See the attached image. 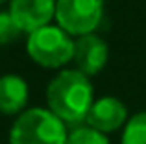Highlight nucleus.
Listing matches in <instances>:
<instances>
[{"label":"nucleus","instance_id":"f257e3e1","mask_svg":"<svg viewBox=\"0 0 146 144\" xmlns=\"http://www.w3.org/2000/svg\"><path fill=\"white\" fill-rule=\"evenodd\" d=\"M46 102L50 111L68 126L85 122L94 104V90L89 76L76 69L61 70L50 79Z\"/></svg>","mask_w":146,"mask_h":144},{"label":"nucleus","instance_id":"f03ea898","mask_svg":"<svg viewBox=\"0 0 146 144\" xmlns=\"http://www.w3.org/2000/svg\"><path fill=\"white\" fill-rule=\"evenodd\" d=\"M67 124L50 109L32 107L22 111L9 131V144H65Z\"/></svg>","mask_w":146,"mask_h":144},{"label":"nucleus","instance_id":"7ed1b4c3","mask_svg":"<svg viewBox=\"0 0 146 144\" xmlns=\"http://www.w3.org/2000/svg\"><path fill=\"white\" fill-rule=\"evenodd\" d=\"M26 52L32 61L44 69H61L72 61L74 41L63 28L46 24L28 33Z\"/></svg>","mask_w":146,"mask_h":144},{"label":"nucleus","instance_id":"20e7f679","mask_svg":"<svg viewBox=\"0 0 146 144\" xmlns=\"http://www.w3.org/2000/svg\"><path fill=\"white\" fill-rule=\"evenodd\" d=\"M104 17V0H56V20L68 35L94 33Z\"/></svg>","mask_w":146,"mask_h":144},{"label":"nucleus","instance_id":"39448f33","mask_svg":"<svg viewBox=\"0 0 146 144\" xmlns=\"http://www.w3.org/2000/svg\"><path fill=\"white\" fill-rule=\"evenodd\" d=\"M9 13L22 32L32 33L56 18V0H9Z\"/></svg>","mask_w":146,"mask_h":144},{"label":"nucleus","instance_id":"423d86ee","mask_svg":"<svg viewBox=\"0 0 146 144\" xmlns=\"http://www.w3.org/2000/svg\"><path fill=\"white\" fill-rule=\"evenodd\" d=\"M107 57H109L107 43L96 33L82 35L74 43L72 63L76 65V70L83 72L85 76H96L106 67Z\"/></svg>","mask_w":146,"mask_h":144},{"label":"nucleus","instance_id":"0eeeda50","mask_svg":"<svg viewBox=\"0 0 146 144\" xmlns=\"http://www.w3.org/2000/svg\"><path fill=\"white\" fill-rule=\"evenodd\" d=\"M126 120L128 107L124 105V102L115 96H104L100 100H94L85 122L102 133H113L124 126Z\"/></svg>","mask_w":146,"mask_h":144},{"label":"nucleus","instance_id":"6e6552de","mask_svg":"<svg viewBox=\"0 0 146 144\" xmlns=\"http://www.w3.org/2000/svg\"><path fill=\"white\" fill-rule=\"evenodd\" d=\"M28 83L17 74H6L0 78V113L19 115L28 102Z\"/></svg>","mask_w":146,"mask_h":144},{"label":"nucleus","instance_id":"1a4fd4ad","mask_svg":"<svg viewBox=\"0 0 146 144\" xmlns=\"http://www.w3.org/2000/svg\"><path fill=\"white\" fill-rule=\"evenodd\" d=\"M122 144H146V111L133 115L126 122Z\"/></svg>","mask_w":146,"mask_h":144},{"label":"nucleus","instance_id":"9d476101","mask_svg":"<svg viewBox=\"0 0 146 144\" xmlns=\"http://www.w3.org/2000/svg\"><path fill=\"white\" fill-rule=\"evenodd\" d=\"M65 144H109V139L106 137V133L87 126H78L68 133L67 142Z\"/></svg>","mask_w":146,"mask_h":144},{"label":"nucleus","instance_id":"9b49d317","mask_svg":"<svg viewBox=\"0 0 146 144\" xmlns=\"http://www.w3.org/2000/svg\"><path fill=\"white\" fill-rule=\"evenodd\" d=\"M22 30L19 24L13 20L9 11H2L0 13V44H11L15 39L22 35Z\"/></svg>","mask_w":146,"mask_h":144},{"label":"nucleus","instance_id":"f8f14e48","mask_svg":"<svg viewBox=\"0 0 146 144\" xmlns=\"http://www.w3.org/2000/svg\"><path fill=\"white\" fill-rule=\"evenodd\" d=\"M4 2H6V0H0V6H2V4H4Z\"/></svg>","mask_w":146,"mask_h":144}]
</instances>
